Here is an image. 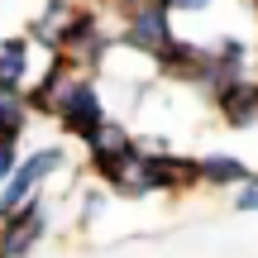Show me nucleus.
I'll return each mask as SVG.
<instances>
[{"label": "nucleus", "instance_id": "4468645a", "mask_svg": "<svg viewBox=\"0 0 258 258\" xmlns=\"http://www.w3.org/2000/svg\"><path fill=\"white\" fill-rule=\"evenodd\" d=\"M134 139H139L134 129H129L124 120H115V115H110V120L101 124V134H96L91 144H86V167H96V163H105V158H115V153H124V148L134 144Z\"/></svg>", "mask_w": 258, "mask_h": 258}, {"label": "nucleus", "instance_id": "a211bd4d", "mask_svg": "<svg viewBox=\"0 0 258 258\" xmlns=\"http://www.w3.org/2000/svg\"><path fill=\"white\" fill-rule=\"evenodd\" d=\"M158 5H163L167 15H206L215 0H158Z\"/></svg>", "mask_w": 258, "mask_h": 258}, {"label": "nucleus", "instance_id": "ddd939ff", "mask_svg": "<svg viewBox=\"0 0 258 258\" xmlns=\"http://www.w3.org/2000/svg\"><path fill=\"white\" fill-rule=\"evenodd\" d=\"M29 124H34V110L24 101V86H0V139H19L24 144Z\"/></svg>", "mask_w": 258, "mask_h": 258}, {"label": "nucleus", "instance_id": "f03ea898", "mask_svg": "<svg viewBox=\"0 0 258 258\" xmlns=\"http://www.w3.org/2000/svg\"><path fill=\"white\" fill-rule=\"evenodd\" d=\"M249 72H258L253 43H244V38H234V34H220L215 43H201V62H196V77H191V96H201V101L211 105L230 82H239V77H249Z\"/></svg>", "mask_w": 258, "mask_h": 258}, {"label": "nucleus", "instance_id": "1a4fd4ad", "mask_svg": "<svg viewBox=\"0 0 258 258\" xmlns=\"http://www.w3.org/2000/svg\"><path fill=\"white\" fill-rule=\"evenodd\" d=\"M72 15H77V0H43V5L24 19V38L34 48H43V57L48 53H62V38H67Z\"/></svg>", "mask_w": 258, "mask_h": 258}, {"label": "nucleus", "instance_id": "6ab92c4d", "mask_svg": "<svg viewBox=\"0 0 258 258\" xmlns=\"http://www.w3.org/2000/svg\"><path fill=\"white\" fill-rule=\"evenodd\" d=\"M239 5H244V10H249V15H253V19H258V0H239Z\"/></svg>", "mask_w": 258, "mask_h": 258}, {"label": "nucleus", "instance_id": "6e6552de", "mask_svg": "<svg viewBox=\"0 0 258 258\" xmlns=\"http://www.w3.org/2000/svg\"><path fill=\"white\" fill-rule=\"evenodd\" d=\"M211 110H215V120H220L225 129H234V134H253V129H258V72L230 82L211 101Z\"/></svg>", "mask_w": 258, "mask_h": 258}, {"label": "nucleus", "instance_id": "7ed1b4c3", "mask_svg": "<svg viewBox=\"0 0 258 258\" xmlns=\"http://www.w3.org/2000/svg\"><path fill=\"white\" fill-rule=\"evenodd\" d=\"M177 15H167L158 0H139V5L120 10V24H115V53H134L153 67V57L163 53L177 38Z\"/></svg>", "mask_w": 258, "mask_h": 258}, {"label": "nucleus", "instance_id": "9d476101", "mask_svg": "<svg viewBox=\"0 0 258 258\" xmlns=\"http://www.w3.org/2000/svg\"><path fill=\"white\" fill-rule=\"evenodd\" d=\"M153 177H158V196H177V191H191V186H201L196 158H191V153H177V148L153 153Z\"/></svg>", "mask_w": 258, "mask_h": 258}, {"label": "nucleus", "instance_id": "2eb2a0df", "mask_svg": "<svg viewBox=\"0 0 258 258\" xmlns=\"http://www.w3.org/2000/svg\"><path fill=\"white\" fill-rule=\"evenodd\" d=\"M105 206H110V191H105L101 182L86 186V191H82V211H77V225H82V230H91V225L105 215Z\"/></svg>", "mask_w": 258, "mask_h": 258}, {"label": "nucleus", "instance_id": "f3484780", "mask_svg": "<svg viewBox=\"0 0 258 258\" xmlns=\"http://www.w3.org/2000/svg\"><path fill=\"white\" fill-rule=\"evenodd\" d=\"M19 158H24L19 153V139H0V186H5V177L19 167Z\"/></svg>", "mask_w": 258, "mask_h": 258}, {"label": "nucleus", "instance_id": "20e7f679", "mask_svg": "<svg viewBox=\"0 0 258 258\" xmlns=\"http://www.w3.org/2000/svg\"><path fill=\"white\" fill-rule=\"evenodd\" d=\"M110 120V105H105V91H101V77H91V72H82L72 82V91L62 96V105H57V115H53V124H57V134H67L72 144H91L96 134H101V124Z\"/></svg>", "mask_w": 258, "mask_h": 258}, {"label": "nucleus", "instance_id": "f8f14e48", "mask_svg": "<svg viewBox=\"0 0 258 258\" xmlns=\"http://www.w3.org/2000/svg\"><path fill=\"white\" fill-rule=\"evenodd\" d=\"M196 172H201V186L234 191L253 167H249V158H239V153H201V158H196Z\"/></svg>", "mask_w": 258, "mask_h": 258}, {"label": "nucleus", "instance_id": "39448f33", "mask_svg": "<svg viewBox=\"0 0 258 258\" xmlns=\"http://www.w3.org/2000/svg\"><path fill=\"white\" fill-rule=\"evenodd\" d=\"M62 167H67V148L62 144H43V148H34V153H24L19 167L5 177V186H0V215H10V211H19L24 201L43 196L48 182H53Z\"/></svg>", "mask_w": 258, "mask_h": 258}, {"label": "nucleus", "instance_id": "dca6fc26", "mask_svg": "<svg viewBox=\"0 0 258 258\" xmlns=\"http://www.w3.org/2000/svg\"><path fill=\"white\" fill-rule=\"evenodd\" d=\"M234 211L239 215H258V172H249L239 186H234Z\"/></svg>", "mask_w": 258, "mask_h": 258}, {"label": "nucleus", "instance_id": "9b49d317", "mask_svg": "<svg viewBox=\"0 0 258 258\" xmlns=\"http://www.w3.org/2000/svg\"><path fill=\"white\" fill-rule=\"evenodd\" d=\"M34 53L24 34H0V86H29L34 82Z\"/></svg>", "mask_w": 258, "mask_h": 258}, {"label": "nucleus", "instance_id": "423d86ee", "mask_svg": "<svg viewBox=\"0 0 258 258\" xmlns=\"http://www.w3.org/2000/svg\"><path fill=\"white\" fill-rule=\"evenodd\" d=\"M48 230H53V201L48 196H34L19 211L0 215V258H29Z\"/></svg>", "mask_w": 258, "mask_h": 258}, {"label": "nucleus", "instance_id": "f257e3e1", "mask_svg": "<svg viewBox=\"0 0 258 258\" xmlns=\"http://www.w3.org/2000/svg\"><path fill=\"white\" fill-rule=\"evenodd\" d=\"M115 10L96 5V0H77V15L72 24H67V38H62V57L72 67H82V72L101 77L105 62H110L115 53V24H110Z\"/></svg>", "mask_w": 258, "mask_h": 258}, {"label": "nucleus", "instance_id": "0eeeda50", "mask_svg": "<svg viewBox=\"0 0 258 258\" xmlns=\"http://www.w3.org/2000/svg\"><path fill=\"white\" fill-rule=\"evenodd\" d=\"M77 77H82V67H72L62 53H48L43 57V72L24 86V101H29V110H34V120H53Z\"/></svg>", "mask_w": 258, "mask_h": 258}]
</instances>
